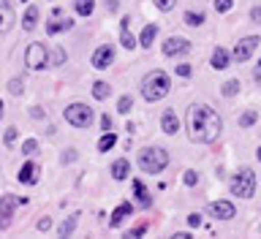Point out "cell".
<instances>
[{"label": "cell", "mask_w": 261, "mask_h": 239, "mask_svg": "<svg viewBox=\"0 0 261 239\" xmlns=\"http://www.w3.org/2000/svg\"><path fill=\"white\" fill-rule=\"evenodd\" d=\"M220 128H223V120L212 106L196 103L188 109V136H191V142H199V144L215 142L220 136Z\"/></svg>", "instance_id": "6da1fadb"}, {"label": "cell", "mask_w": 261, "mask_h": 239, "mask_svg": "<svg viewBox=\"0 0 261 239\" xmlns=\"http://www.w3.org/2000/svg\"><path fill=\"white\" fill-rule=\"evenodd\" d=\"M169 90H171V79H169L166 71H152V73H147L144 82H142V95H144V101H150V103L166 98Z\"/></svg>", "instance_id": "7a4b0ae2"}, {"label": "cell", "mask_w": 261, "mask_h": 239, "mask_svg": "<svg viewBox=\"0 0 261 239\" xmlns=\"http://www.w3.org/2000/svg\"><path fill=\"white\" fill-rule=\"evenodd\" d=\"M169 166V152L163 147H147V150L139 152V169L147 171V174H158Z\"/></svg>", "instance_id": "3957f363"}, {"label": "cell", "mask_w": 261, "mask_h": 239, "mask_svg": "<svg viewBox=\"0 0 261 239\" xmlns=\"http://www.w3.org/2000/svg\"><path fill=\"white\" fill-rule=\"evenodd\" d=\"M228 188H231V193L240 196V199H250V196L256 193V174H253V169L242 166V169L231 177Z\"/></svg>", "instance_id": "277c9868"}, {"label": "cell", "mask_w": 261, "mask_h": 239, "mask_svg": "<svg viewBox=\"0 0 261 239\" xmlns=\"http://www.w3.org/2000/svg\"><path fill=\"white\" fill-rule=\"evenodd\" d=\"M65 122H71L73 128H90L93 125V109L90 106H85V103H71V106H65Z\"/></svg>", "instance_id": "5b68a950"}, {"label": "cell", "mask_w": 261, "mask_h": 239, "mask_svg": "<svg viewBox=\"0 0 261 239\" xmlns=\"http://www.w3.org/2000/svg\"><path fill=\"white\" fill-rule=\"evenodd\" d=\"M22 204H28V199H22V196H14V193L0 196V228H8V226H11L14 209L22 207Z\"/></svg>", "instance_id": "8992f818"}, {"label": "cell", "mask_w": 261, "mask_h": 239, "mask_svg": "<svg viewBox=\"0 0 261 239\" xmlns=\"http://www.w3.org/2000/svg\"><path fill=\"white\" fill-rule=\"evenodd\" d=\"M46 63H49V52H46L44 44H30L24 49V65H28L30 71H41Z\"/></svg>", "instance_id": "52a82bcc"}, {"label": "cell", "mask_w": 261, "mask_h": 239, "mask_svg": "<svg viewBox=\"0 0 261 239\" xmlns=\"http://www.w3.org/2000/svg\"><path fill=\"white\" fill-rule=\"evenodd\" d=\"M191 52V41L182 38V36H171L163 41V55L166 57H177V55H185Z\"/></svg>", "instance_id": "ba28073f"}, {"label": "cell", "mask_w": 261, "mask_h": 239, "mask_svg": "<svg viewBox=\"0 0 261 239\" xmlns=\"http://www.w3.org/2000/svg\"><path fill=\"white\" fill-rule=\"evenodd\" d=\"M256 46H258V36H248V38L237 41V46H234V60H237V63L250 60V55L256 52Z\"/></svg>", "instance_id": "9c48e42d"}, {"label": "cell", "mask_w": 261, "mask_h": 239, "mask_svg": "<svg viewBox=\"0 0 261 239\" xmlns=\"http://www.w3.org/2000/svg\"><path fill=\"white\" fill-rule=\"evenodd\" d=\"M112 60H114V49H112V44H101L93 52V57H90V63H93V68H98V71H103V68H109L112 65Z\"/></svg>", "instance_id": "30bf717a"}, {"label": "cell", "mask_w": 261, "mask_h": 239, "mask_svg": "<svg viewBox=\"0 0 261 239\" xmlns=\"http://www.w3.org/2000/svg\"><path fill=\"white\" fill-rule=\"evenodd\" d=\"M207 209H210L218 220H231V218L237 215V209H234V204H231V201H212Z\"/></svg>", "instance_id": "8fae6325"}, {"label": "cell", "mask_w": 261, "mask_h": 239, "mask_svg": "<svg viewBox=\"0 0 261 239\" xmlns=\"http://www.w3.org/2000/svg\"><path fill=\"white\" fill-rule=\"evenodd\" d=\"M120 44L125 46V49H136V36L130 33V16H122V22H120Z\"/></svg>", "instance_id": "7c38bea8"}, {"label": "cell", "mask_w": 261, "mask_h": 239, "mask_svg": "<svg viewBox=\"0 0 261 239\" xmlns=\"http://www.w3.org/2000/svg\"><path fill=\"white\" fill-rule=\"evenodd\" d=\"M19 182H22V185H36V182H38V166H36L33 161H28V163L19 169Z\"/></svg>", "instance_id": "4fadbf2b"}, {"label": "cell", "mask_w": 261, "mask_h": 239, "mask_svg": "<svg viewBox=\"0 0 261 239\" xmlns=\"http://www.w3.org/2000/svg\"><path fill=\"white\" fill-rule=\"evenodd\" d=\"M161 128H163V134H169V136H174L177 130H179V120H177V114L174 112H163V117H161Z\"/></svg>", "instance_id": "5bb4252c"}, {"label": "cell", "mask_w": 261, "mask_h": 239, "mask_svg": "<svg viewBox=\"0 0 261 239\" xmlns=\"http://www.w3.org/2000/svg\"><path fill=\"white\" fill-rule=\"evenodd\" d=\"M130 188H134V193H136V201L142 204V207H152V196L147 193V188H144V182H142V179H134V182H130Z\"/></svg>", "instance_id": "9a60e30c"}, {"label": "cell", "mask_w": 261, "mask_h": 239, "mask_svg": "<svg viewBox=\"0 0 261 239\" xmlns=\"http://www.w3.org/2000/svg\"><path fill=\"white\" fill-rule=\"evenodd\" d=\"M128 215H134V207H130L128 201H122L120 207H117V209L112 212V220H109V226H112V228H117V226L122 223V220L128 218Z\"/></svg>", "instance_id": "2e32d148"}, {"label": "cell", "mask_w": 261, "mask_h": 239, "mask_svg": "<svg viewBox=\"0 0 261 239\" xmlns=\"http://www.w3.org/2000/svg\"><path fill=\"white\" fill-rule=\"evenodd\" d=\"M11 24H14V11H11V6H8L6 0H0V33L11 30Z\"/></svg>", "instance_id": "e0dca14e"}, {"label": "cell", "mask_w": 261, "mask_h": 239, "mask_svg": "<svg viewBox=\"0 0 261 239\" xmlns=\"http://www.w3.org/2000/svg\"><path fill=\"white\" fill-rule=\"evenodd\" d=\"M155 36H158V28H155V24H144L142 36H139V46H142V49H152Z\"/></svg>", "instance_id": "ac0fdd59"}, {"label": "cell", "mask_w": 261, "mask_h": 239, "mask_svg": "<svg viewBox=\"0 0 261 239\" xmlns=\"http://www.w3.org/2000/svg\"><path fill=\"white\" fill-rule=\"evenodd\" d=\"M210 65L215 71H223V68H228V52L223 46H218L215 52H212V60H210Z\"/></svg>", "instance_id": "d6986e66"}, {"label": "cell", "mask_w": 261, "mask_h": 239, "mask_svg": "<svg viewBox=\"0 0 261 239\" xmlns=\"http://www.w3.org/2000/svg\"><path fill=\"white\" fill-rule=\"evenodd\" d=\"M71 28H73V19H68V16H65V19H57V22H46L49 36H57L60 30H71Z\"/></svg>", "instance_id": "ffe728a7"}, {"label": "cell", "mask_w": 261, "mask_h": 239, "mask_svg": "<svg viewBox=\"0 0 261 239\" xmlns=\"http://www.w3.org/2000/svg\"><path fill=\"white\" fill-rule=\"evenodd\" d=\"M109 95H112V85H109V82H103V79L93 82V98L103 101V98H109Z\"/></svg>", "instance_id": "44dd1931"}, {"label": "cell", "mask_w": 261, "mask_h": 239, "mask_svg": "<svg viewBox=\"0 0 261 239\" xmlns=\"http://www.w3.org/2000/svg\"><path fill=\"white\" fill-rule=\"evenodd\" d=\"M128 171H130V166H128L125 158H120V161L112 163V177L114 179H128Z\"/></svg>", "instance_id": "7402d4cb"}, {"label": "cell", "mask_w": 261, "mask_h": 239, "mask_svg": "<svg viewBox=\"0 0 261 239\" xmlns=\"http://www.w3.org/2000/svg\"><path fill=\"white\" fill-rule=\"evenodd\" d=\"M36 24H38V8L30 6L28 11H24V16H22V28L24 30H36Z\"/></svg>", "instance_id": "603a6c76"}, {"label": "cell", "mask_w": 261, "mask_h": 239, "mask_svg": "<svg viewBox=\"0 0 261 239\" xmlns=\"http://www.w3.org/2000/svg\"><path fill=\"white\" fill-rule=\"evenodd\" d=\"M73 8H76L79 16H90L95 11V0H73Z\"/></svg>", "instance_id": "cb8c5ba5"}, {"label": "cell", "mask_w": 261, "mask_h": 239, "mask_svg": "<svg viewBox=\"0 0 261 239\" xmlns=\"http://www.w3.org/2000/svg\"><path fill=\"white\" fill-rule=\"evenodd\" d=\"M76 223H79V215H71L68 220H63V223H60L57 234H60V236H71V234H73V228H76Z\"/></svg>", "instance_id": "d4e9b609"}, {"label": "cell", "mask_w": 261, "mask_h": 239, "mask_svg": "<svg viewBox=\"0 0 261 239\" xmlns=\"http://www.w3.org/2000/svg\"><path fill=\"white\" fill-rule=\"evenodd\" d=\"M114 144H117V136H114L112 130H106V134L98 139V150H101V152H109Z\"/></svg>", "instance_id": "484cf974"}, {"label": "cell", "mask_w": 261, "mask_h": 239, "mask_svg": "<svg viewBox=\"0 0 261 239\" xmlns=\"http://www.w3.org/2000/svg\"><path fill=\"white\" fill-rule=\"evenodd\" d=\"M220 93H223L226 98L237 95V93H240V82H237V79H228V82H223V87H220Z\"/></svg>", "instance_id": "4316f807"}, {"label": "cell", "mask_w": 261, "mask_h": 239, "mask_svg": "<svg viewBox=\"0 0 261 239\" xmlns=\"http://www.w3.org/2000/svg\"><path fill=\"white\" fill-rule=\"evenodd\" d=\"M185 24L199 28V24H204V14L201 11H185Z\"/></svg>", "instance_id": "83f0119b"}, {"label": "cell", "mask_w": 261, "mask_h": 239, "mask_svg": "<svg viewBox=\"0 0 261 239\" xmlns=\"http://www.w3.org/2000/svg\"><path fill=\"white\" fill-rule=\"evenodd\" d=\"M65 57H68V55H65V49L63 46H55V52L49 55V65H63Z\"/></svg>", "instance_id": "f1b7e54d"}, {"label": "cell", "mask_w": 261, "mask_h": 239, "mask_svg": "<svg viewBox=\"0 0 261 239\" xmlns=\"http://www.w3.org/2000/svg\"><path fill=\"white\" fill-rule=\"evenodd\" d=\"M130 106H134V98H130V95H122L120 101H117V112H120V114H128Z\"/></svg>", "instance_id": "f546056e"}, {"label": "cell", "mask_w": 261, "mask_h": 239, "mask_svg": "<svg viewBox=\"0 0 261 239\" xmlns=\"http://www.w3.org/2000/svg\"><path fill=\"white\" fill-rule=\"evenodd\" d=\"M22 90H24L22 79H11V82H8V93H11V95H22Z\"/></svg>", "instance_id": "4dcf8cb0"}, {"label": "cell", "mask_w": 261, "mask_h": 239, "mask_svg": "<svg viewBox=\"0 0 261 239\" xmlns=\"http://www.w3.org/2000/svg\"><path fill=\"white\" fill-rule=\"evenodd\" d=\"M256 117H258L256 112H245L242 117H240V128H250L253 122H256Z\"/></svg>", "instance_id": "1f68e13d"}, {"label": "cell", "mask_w": 261, "mask_h": 239, "mask_svg": "<svg viewBox=\"0 0 261 239\" xmlns=\"http://www.w3.org/2000/svg\"><path fill=\"white\" fill-rule=\"evenodd\" d=\"M22 152H24V155H36V152H38V142H36V139L22 142Z\"/></svg>", "instance_id": "d6a6232c"}, {"label": "cell", "mask_w": 261, "mask_h": 239, "mask_svg": "<svg viewBox=\"0 0 261 239\" xmlns=\"http://www.w3.org/2000/svg\"><path fill=\"white\" fill-rule=\"evenodd\" d=\"M231 6H234V0H215V11H218V14L231 11Z\"/></svg>", "instance_id": "836d02e7"}, {"label": "cell", "mask_w": 261, "mask_h": 239, "mask_svg": "<svg viewBox=\"0 0 261 239\" xmlns=\"http://www.w3.org/2000/svg\"><path fill=\"white\" fill-rule=\"evenodd\" d=\"M182 182H185L188 188H193L196 182H199V174H196V171H185V174H182Z\"/></svg>", "instance_id": "e575fe53"}, {"label": "cell", "mask_w": 261, "mask_h": 239, "mask_svg": "<svg viewBox=\"0 0 261 239\" xmlns=\"http://www.w3.org/2000/svg\"><path fill=\"white\" fill-rule=\"evenodd\" d=\"M152 3L158 6L161 11H171V8H174V3H177V0H152Z\"/></svg>", "instance_id": "d590c367"}, {"label": "cell", "mask_w": 261, "mask_h": 239, "mask_svg": "<svg viewBox=\"0 0 261 239\" xmlns=\"http://www.w3.org/2000/svg\"><path fill=\"white\" fill-rule=\"evenodd\" d=\"M177 73H179V76H182V79H188V76H191V73H193V68H191V65H188V63H182V65H177Z\"/></svg>", "instance_id": "8d00e7d4"}, {"label": "cell", "mask_w": 261, "mask_h": 239, "mask_svg": "<svg viewBox=\"0 0 261 239\" xmlns=\"http://www.w3.org/2000/svg\"><path fill=\"white\" fill-rule=\"evenodd\" d=\"M14 142H16V128H8L6 130V147H14Z\"/></svg>", "instance_id": "74e56055"}, {"label": "cell", "mask_w": 261, "mask_h": 239, "mask_svg": "<svg viewBox=\"0 0 261 239\" xmlns=\"http://www.w3.org/2000/svg\"><path fill=\"white\" fill-rule=\"evenodd\" d=\"M76 158H79V152H76V150H68V152H63L60 161H63V163H73Z\"/></svg>", "instance_id": "f35d334b"}, {"label": "cell", "mask_w": 261, "mask_h": 239, "mask_svg": "<svg viewBox=\"0 0 261 239\" xmlns=\"http://www.w3.org/2000/svg\"><path fill=\"white\" fill-rule=\"evenodd\" d=\"M144 231H147V223H139V226H136V228H130V231H128V234H125V236H142V234H144Z\"/></svg>", "instance_id": "ab89813d"}, {"label": "cell", "mask_w": 261, "mask_h": 239, "mask_svg": "<svg viewBox=\"0 0 261 239\" xmlns=\"http://www.w3.org/2000/svg\"><path fill=\"white\" fill-rule=\"evenodd\" d=\"M36 226H38V231H49V228H52V218H41Z\"/></svg>", "instance_id": "60d3db41"}, {"label": "cell", "mask_w": 261, "mask_h": 239, "mask_svg": "<svg viewBox=\"0 0 261 239\" xmlns=\"http://www.w3.org/2000/svg\"><path fill=\"white\" fill-rule=\"evenodd\" d=\"M188 226H193V228H199V226H201V215H196V212H193V215H191V218H188Z\"/></svg>", "instance_id": "b9f144b4"}, {"label": "cell", "mask_w": 261, "mask_h": 239, "mask_svg": "<svg viewBox=\"0 0 261 239\" xmlns=\"http://www.w3.org/2000/svg\"><path fill=\"white\" fill-rule=\"evenodd\" d=\"M101 128L103 130H112V117H109V114H101Z\"/></svg>", "instance_id": "7bdbcfd3"}, {"label": "cell", "mask_w": 261, "mask_h": 239, "mask_svg": "<svg viewBox=\"0 0 261 239\" xmlns=\"http://www.w3.org/2000/svg\"><path fill=\"white\" fill-rule=\"evenodd\" d=\"M250 19H253V22H261V6H253V11H250Z\"/></svg>", "instance_id": "ee69618b"}, {"label": "cell", "mask_w": 261, "mask_h": 239, "mask_svg": "<svg viewBox=\"0 0 261 239\" xmlns=\"http://www.w3.org/2000/svg\"><path fill=\"white\" fill-rule=\"evenodd\" d=\"M253 79H256V85H261V63L253 68Z\"/></svg>", "instance_id": "f6af8a7d"}, {"label": "cell", "mask_w": 261, "mask_h": 239, "mask_svg": "<svg viewBox=\"0 0 261 239\" xmlns=\"http://www.w3.org/2000/svg\"><path fill=\"white\" fill-rule=\"evenodd\" d=\"M117 6H120V0H106V8H109V11H117Z\"/></svg>", "instance_id": "bcb514c9"}, {"label": "cell", "mask_w": 261, "mask_h": 239, "mask_svg": "<svg viewBox=\"0 0 261 239\" xmlns=\"http://www.w3.org/2000/svg\"><path fill=\"white\" fill-rule=\"evenodd\" d=\"M30 117H36V120H41V117H46V114L41 112V109H30Z\"/></svg>", "instance_id": "7dc6e473"}, {"label": "cell", "mask_w": 261, "mask_h": 239, "mask_svg": "<svg viewBox=\"0 0 261 239\" xmlns=\"http://www.w3.org/2000/svg\"><path fill=\"white\" fill-rule=\"evenodd\" d=\"M3 114H6V103L0 101V120H3Z\"/></svg>", "instance_id": "c3c4849f"}, {"label": "cell", "mask_w": 261, "mask_h": 239, "mask_svg": "<svg viewBox=\"0 0 261 239\" xmlns=\"http://www.w3.org/2000/svg\"><path fill=\"white\" fill-rule=\"evenodd\" d=\"M256 158H258V161H261V147H258V152H256Z\"/></svg>", "instance_id": "681fc988"}, {"label": "cell", "mask_w": 261, "mask_h": 239, "mask_svg": "<svg viewBox=\"0 0 261 239\" xmlns=\"http://www.w3.org/2000/svg\"><path fill=\"white\" fill-rule=\"evenodd\" d=\"M22 3H28V0H22Z\"/></svg>", "instance_id": "f907efd6"}]
</instances>
